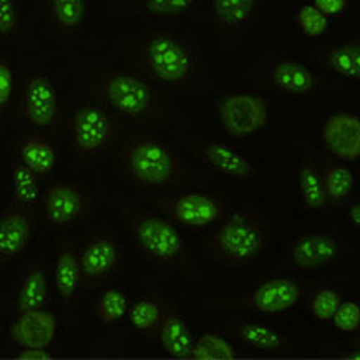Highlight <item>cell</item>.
<instances>
[{
	"mask_svg": "<svg viewBox=\"0 0 360 360\" xmlns=\"http://www.w3.org/2000/svg\"><path fill=\"white\" fill-rule=\"evenodd\" d=\"M314 58L332 77L360 83V37L321 45Z\"/></svg>",
	"mask_w": 360,
	"mask_h": 360,
	"instance_id": "20",
	"label": "cell"
},
{
	"mask_svg": "<svg viewBox=\"0 0 360 360\" xmlns=\"http://www.w3.org/2000/svg\"><path fill=\"white\" fill-rule=\"evenodd\" d=\"M314 288L307 279L292 274H276L256 284L254 288L226 297H196L205 307L221 311L279 316L292 309Z\"/></svg>",
	"mask_w": 360,
	"mask_h": 360,
	"instance_id": "6",
	"label": "cell"
},
{
	"mask_svg": "<svg viewBox=\"0 0 360 360\" xmlns=\"http://www.w3.org/2000/svg\"><path fill=\"white\" fill-rule=\"evenodd\" d=\"M123 65L160 89L198 94L205 89V63L196 41L172 29L148 27L127 32L115 44Z\"/></svg>",
	"mask_w": 360,
	"mask_h": 360,
	"instance_id": "1",
	"label": "cell"
},
{
	"mask_svg": "<svg viewBox=\"0 0 360 360\" xmlns=\"http://www.w3.org/2000/svg\"><path fill=\"white\" fill-rule=\"evenodd\" d=\"M41 216L55 231H70L86 224L95 214L91 189L73 181H52L41 193Z\"/></svg>",
	"mask_w": 360,
	"mask_h": 360,
	"instance_id": "12",
	"label": "cell"
},
{
	"mask_svg": "<svg viewBox=\"0 0 360 360\" xmlns=\"http://www.w3.org/2000/svg\"><path fill=\"white\" fill-rule=\"evenodd\" d=\"M78 89L101 107L138 127L169 128L176 113L158 85L127 65L89 60L78 67Z\"/></svg>",
	"mask_w": 360,
	"mask_h": 360,
	"instance_id": "2",
	"label": "cell"
},
{
	"mask_svg": "<svg viewBox=\"0 0 360 360\" xmlns=\"http://www.w3.org/2000/svg\"><path fill=\"white\" fill-rule=\"evenodd\" d=\"M146 205L172 221L174 226L189 231L214 228L229 211L228 200L221 193L206 191V189L161 193V195L148 196Z\"/></svg>",
	"mask_w": 360,
	"mask_h": 360,
	"instance_id": "9",
	"label": "cell"
},
{
	"mask_svg": "<svg viewBox=\"0 0 360 360\" xmlns=\"http://www.w3.org/2000/svg\"><path fill=\"white\" fill-rule=\"evenodd\" d=\"M295 176H297L299 198H301L304 210L312 211V213L327 210L324 186H322L317 160H314L312 156H302L297 165V169H295Z\"/></svg>",
	"mask_w": 360,
	"mask_h": 360,
	"instance_id": "29",
	"label": "cell"
},
{
	"mask_svg": "<svg viewBox=\"0 0 360 360\" xmlns=\"http://www.w3.org/2000/svg\"><path fill=\"white\" fill-rule=\"evenodd\" d=\"M226 332L236 342L254 350V352L285 355L292 354L295 350V344L288 335L274 329V327L261 324V322L256 321H238L231 324Z\"/></svg>",
	"mask_w": 360,
	"mask_h": 360,
	"instance_id": "19",
	"label": "cell"
},
{
	"mask_svg": "<svg viewBox=\"0 0 360 360\" xmlns=\"http://www.w3.org/2000/svg\"><path fill=\"white\" fill-rule=\"evenodd\" d=\"M244 78L256 90L284 98H307L324 89V80L317 73L284 53H267L254 60Z\"/></svg>",
	"mask_w": 360,
	"mask_h": 360,
	"instance_id": "7",
	"label": "cell"
},
{
	"mask_svg": "<svg viewBox=\"0 0 360 360\" xmlns=\"http://www.w3.org/2000/svg\"><path fill=\"white\" fill-rule=\"evenodd\" d=\"M161 299L141 297L128 307V321L140 334L146 337H158L161 322Z\"/></svg>",
	"mask_w": 360,
	"mask_h": 360,
	"instance_id": "30",
	"label": "cell"
},
{
	"mask_svg": "<svg viewBox=\"0 0 360 360\" xmlns=\"http://www.w3.org/2000/svg\"><path fill=\"white\" fill-rule=\"evenodd\" d=\"M49 297V281L44 266L35 262L22 272L15 289L13 314H25L44 309Z\"/></svg>",
	"mask_w": 360,
	"mask_h": 360,
	"instance_id": "27",
	"label": "cell"
},
{
	"mask_svg": "<svg viewBox=\"0 0 360 360\" xmlns=\"http://www.w3.org/2000/svg\"><path fill=\"white\" fill-rule=\"evenodd\" d=\"M53 279L57 292L65 304H73L82 290L80 251L70 241L62 243L55 252Z\"/></svg>",
	"mask_w": 360,
	"mask_h": 360,
	"instance_id": "25",
	"label": "cell"
},
{
	"mask_svg": "<svg viewBox=\"0 0 360 360\" xmlns=\"http://www.w3.org/2000/svg\"><path fill=\"white\" fill-rule=\"evenodd\" d=\"M18 360H45L52 359V352H49V349L41 347H22L20 352L15 355Z\"/></svg>",
	"mask_w": 360,
	"mask_h": 360,
	"instance_id": "40",
	"label": "cell"
},
{
	"mask_svg": "<svg viewBox=\"0 0 360 360\" xmlns=\"http://www.w3.org/2000/svg\"><path fill=\"white\" fill-rule=\"evenodd\" d=\"M345 244L344 239L332 233H312L301 234L295 238L283 256L276 262V274H317V272L330 269L344 256Z\"/></svg>",
	"mask_w": 360,
	"mask_h": 360,
	"instance_id": "11",
	"label": "cell"
},
{
	"mask_svg": "<svg viewBox=\"0 0 360 360\" xmlns=\"http://www.w3.org/2000/svg\"><path fill=\"white\" fill-rule=\"evenodd\" d=\"M216 117L229 138L244 140L264 130L269 123V101L256 91H231L214 105Z\"/></svg>",
	"mask_w": 360,
	"mask_h": 360,
	"instance_id": "13",
	"label": "cell"
},
{
	"mask_svg": "<svg viewBox=\"0 0 360 360\" xmlns=\"http://www.w3.org/2000/svg\"><path fill=\"white\" fill-rule=\"evenodd\" d=\"M317 165L324 186L327 207L339 210L347 205L355 195V178L347 166L329 156H319Z\"/></svg>",
	"mask_w": 360,
	"mask_h": 360,
	"instance_id": "24",
	"label": "cell"
},
{
	"mask_svg": "<svg viewBox=\"0 0 360 360\" xmlns=\"http://www.w3.org/2000/svg\"><path fill=\"white\" fill-rule=\"evenodd\" d=\"M337 357L340 359H352V360H360V347H357V345H350L347 349L340 350V352H335Z\"/></svg>",
	"mask_w": 360,
	"mask_h": 360,
	"instance_id": "42",
	"label": "cell"
},
{
	"mask_svg": "<svg viewBox=\"0 0 360 360\" xmlns=\"http://www.w3.org/2000/svg\"><path fill=\"white\" fill-rule=\"evenodd\" d=\"M238 357V350L229 340L214 332H206L195 339L191 359L193 360H231Z\"/></svg>",
	"mask_w": 360,
	"mask_h": 360,
	"instance_id": "33",
	"label": "cell"
},
{
	"mask_svg": "<svg viewBox=\"0 0 360 360\" xmlns=\"http://www.w3.org/2000/svg\"><path fill=\"white\" fill-rule=\"evenodd\" d=\"M117 169L124 181L150 191H174L198 181L193 165L158 136L138 133L118 145Z\"/></svg>",
	"mask_w": 360,
	"mask_h": 360,
	"instance_id": "3",
	"label": "cell"
},
{
	"mask_svg": "<svg viewBox=\"0 0 360 360\" xmlns=\"http://www.w3.org/2000/svg\"><path fill=\"white\" fill-rule=\"evenodd\" d=\"M276 224L267 211L244 205L228 211L205 239L207 256L226 269H251L266 256Z\"/></svg>",
	"mask_w": 360,
	"mask_h": 360,
	"instance_id": "4",
	"label": "cell"
},
{
	"mask_svg": "<svg viewBox=\"0 0 360 360\" xmlns=\"http://www.w3.org/2000/svg\"><path fill=\"white\" fill-rule=\"evenodd\" d=\"M321 143L332 158L357 161L360 158V117L337 112L321 128Z\"/></svg>",
	"mask_w": 360,
	"mask_h": 360,
	"instance_id": "18",
	"label": "cell"
},
{
	"mask_svg": "<svg viewBox=\"0 0 360 360\" xmlns=\"http://www.w3.org/2000/svg\"><path fill=\"white\" fill-rule=\"evenodd\" d=\"M344 302L342 292L339 289L329 288V285H321V288H312L309 292L306 307L307 312L317 322H332L337 309Z\"/></svg>",
	"mask_w": 360,
	"mask_h": 360,
	"instance_id": "32",
	"label": "cell"
},
{
	"mask_svg": "<svg viewBox=\"0 0 360 360\" xmlns=\"http://www.w3.org/2000/svg\"><path fill=\"white\" fill-rule=\"evenodd\" d=\"M294 24L304 37L309 39H319L329 29V17L324 15L319 8L314 7L312 4L302 6L295 12Z\"/></svg>",
	"mask_w": 360,
	"mask_h": 360,
	"instance_id": "36",
	"label": "cell"
},
{
	"mask_svg": "<svg viewBox=\"0 0 360 360\" xmlns=\"http://www.w3.org/2000/svg\"><path fill=\"white\" fill-rule=\"evenodd\" d=\"M118 214L127 236L148 259L184 278H201L200 264L172 221L127 200L118 201Z\"/></svg>",
	"mask_w": 360,
	"mask_h": 360,
	"instance_id": "5",
	"label": "cell"
},
{
	"mask_svg": "<svg viewBox=\"0 0 360 360\" xmlns=\"http://www.w3.org/2000/svg\"><path fill=\"white\" fill-rule=\"evenodd\" d=\"M123 11L153 20H183L191 15L196 0H123Z\"/></svg>",
	"mask_w": 360,
	"mask_h": 360,
	"instance_id": "28",
	"label": "cell"
},
{
	"mask_svg": "<svg viewBox=\"0 0 360 360\" xmlns=\"http://www.w3.org/2000/svg\"><path fill=\"white\" fill-rule=\"evenodd\" d=\"M13 67L6 58H0V117L7 112L13 94Z\"/></svg>",
	"mask_w": 360,
	"mask_h": 360,
	"instance_id": "38",
	"label": "cell"
},
{
	"mask_svg": "<svg viewBox=\"0 0 360 360\" xmlns=\"http://www.w3.org/2000/svg\"><path fill=\"white\" fill-rule=\"evenodd\" d=\"M17 117L37 131L60 135L63 131V107L57 86L44 72L27 73L17 98Z\"/></svg>",
	"mask_w": 360,
	"mask_h": 360,
	"instance_id": "10",
	"label": "cell"
},
{
	"mask_svg": "<svg viewBox=\"0 0 360 360\" xmlns=\"http://www.w3.org/2000/svg\"><path fill=\"white\" fill-rule=\"evenodd\" d=\"M186 150L191 158L221 176L241 183L257 181L259 174L254 165L228 143L210 136H196L188 140Z\"/></svg>",
	"mask_w": 360,
	"mask_h": 360,
	"instance_id": "14",
	"label": "cell"
},
{
	"mask_svg": "<svg viewBox=\"0 0 360 360\" xmlns=\"http://www.w3.org/2000/svg\"><path fill=\"white\" fill-rule=\"evenodd\" d=\"M45 20L60 39H75L86 27L89 0H44Z\"/></svg>",
	"mask_w": 360,
	"mask_h": 360,
	"instance_id": "23",
	"label": "cell"
},
{
	"mask_svg": "<svg viewBox=\"0 0 360 360\" xmlns=\"http://www.w3.org/2000/svg\"><path fill=\"white\" fill-rule=\"evenodd\" d=\"M332 324L337 330L345 334L360 332V304L354 301H344L332 317Z\"/></svg>",
	"mask_w": 360,
	"mask_h": 360,
	"instance_id": "37",
	"label": "cell"
},
{
	"mask_svg": "<svg viewBox=\"0 0 360 360\" xmlns=\"http://www.w3.org/2000/svg\"><path fill=\"white\" fill-rule=\"evenodd\" d=\"M18 161L30 168L37 176L44 178L53 172L57 165V148L40 131H27L17 141Z\"/></svg>",
	"mask_w": 360,
	"mask_h": 360,
	"instance_id": "26",
	"label": "cell"
},
{
	"mask_svg": "<svg viewBox=\"0 0 360 360\" xmlns=\"http://www.w3.org/2000/svg\"><path fill=\"white\" fill-rule=\"evenodd\" d=\"M37 214L32 206L11 202L0 213V264L18 259L34 241Z\"/></svg>",
	"mask_w": 360,
	"mask_h": 360,
	"instance_id": "17",
	"label": "cell"
},
{
	"mask_svg": "<svg viewBox=\"0 0 360 360\" xmlns=\"http://www.w3.org/2000/svg\"><path fill=\"white\" fill-rule=\"evenodd\" d=\"M160 299L161 307H163L158 330L161 345L172 357L191 359L193 345H195V337H193L191 327L188 326L176 302L168 297Z\"/></svg>",
	"mask_w": 360,
	"mask_h": 360,
	"instance_id": "21",
	"label": "cell"
},
{
	"mask_svg": "<svg viewBox=\"0 0 360 360\" xmlns=\"http://www.w3.org/2000/svg\"><path fill=\"white\" fill-rule=\"evenodd\" d=\"M57 317L52 312L39 309L25 314H18L11 326V339L18 347L49 349L57 337Z\"/></svg>",
	"mask_w": 360,
	"mask_h": 360,
	"instance_id": "22",
	"label": "cell"
},
{
	"mask_svg": "<svg viewBox=\"0 0 360 360\" xmlns=\"http://www.w3.org/2000/svg\"><path fill=\"white\" fill-rule=\"evenodd\" d=\"M261 0H210L211 25L223 47H234L252 29Z\"/></svg>",
	"mask_w": 360,
	"mask_h": 360,
	"instance_id": "16",
	"label": "cell"
},
{
	"mask_svg": "<svg viewBox=\"0 0 360 360\" xmlns=\"http://www.w3.org/2000/svg\"><path fill=\"white\" fill-rule=\"evenodd\" d=\"M345 218L350 224L354 226L355 229L360 231V198L357 201H354L352 205L347 207V213H345Z\"/></svg>",
	"mask_w": 360,
	"mask_h": 360,
	"instance_id": "41",
	"label": "cell"
},
{
	"mask_svg": "<svg viewBox=\"0 0 360 360\" xmlns=\"http://www.w3.org/2000/svg\"><path fill=\"white\" fill-rule=\"evenodd\" d=\"M123 257L122 244L105 229H96L86 238L80 251L82 290L100 288L118 269Z\"/></svg>",
	"mask_w": 360,
	"mask_h": 360,
	"instance_id": "15",
	"label": "cell"
},
{
	"mask_svg": "<svg viewBox=\"0 0 360 360\" xmlns=\"http://www.w3.org/2000/svg\"><path fill=\"white\" fill-rule=\"evenodd\" d=\"M40 176L32 172L30 168L17 161L12 166V202L22 206H32L41 200Z\"/></svg>",
	"mask_w": 360,
	"mask_h": 360,
	"instance_id": "31",
	"label": "cell"
},
{
	"mask_svg": "<svg viewBox=\"0 0 360 360\" xmlns=\"http://www.w3.org/2000/svg\"><path fill=\"white\" fill-rule=\"evenodd\" d=\"M122 118L101 105H83L68 118V141L82 163L101 158L122 143Z\"/></svg>",
	"mask_w": 360,
	"mask_h": 360,
	"instance_id": "8",
	"label": "cell"
},
{
	"mask_svg": "<svg viewBox=\"0 0 360 360\" xmlns=\"http://www.w3.org/2000/svg\"><path fill=\"white\" fill-rule=\"evenodd\" d=\"M349 344H350V345H357V347H360V335H357V337H355V339L350 340Z\"/></svg>",
	"mask_w": 360,
	"mask_h": 360,
	"instance_id": "43",
	"label": "cell"
},
{
	"mask_svg": "<svg viewBox=\"0 0 360 360\" xmlns=\"http://www.w3.org/2000/svg\"><path fill=\"white\" fill-rule=\"evenodd\" d=\"M128 304L127 295H124L120 289L110 288L100 295L98 301L95 306V316L96 321L101 326H115L123 319L128 314Z\"/></svg>",
	"mask_w": 360,
	"mask_h": 360,
	"instance_id": "34",
	"label": "cell"
},
{
	"mask_svg": "<svg viewBox=\"0 0 360 360\" xmlns=\"http://www.w3.org/2000/svg\"><path fill=\"white\" fill-rule=\"evenodd\" d=\"M24 32V13L18 0H0V41H15Z\"/></svg>",
	"mask_w": 360,
	"mask_h": 360,
	"instance_id": "35",
	"label": "cell"
},
{
	"mask_svg": "<svg viewBox=\"0 0 360 360\" xmlns=\"http://www.w3.org/2000/svg\"><path fill=\"white\" fill-rule=\"evenodd\" d=\"M312 6L329 18L340 15L349 7V0H312Z\"/></svg>",
	"mask_w": 360,
	"mask_h": 360,
	"instance_id": "39",
	"label": "cell"
}]
</instances>
